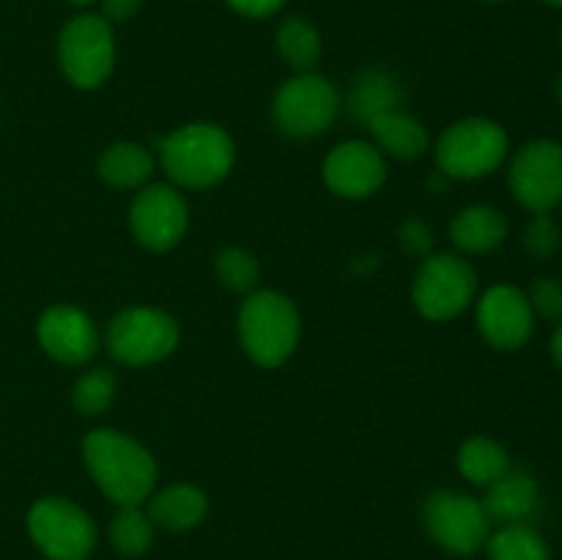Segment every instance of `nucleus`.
Wrapping results in <instances>:
<instances>
[{
    "mask_svg": "<svg viewBox=\"0 0 562 560\" xmlns=\"http://www.w3.org/2000/svg\"><path fill=\"white\" fill-rule=\"evenodd\" d=\"M459 470L475 486H492L510 470V456L497 439L470 437L459 450Z\"/></svg>",
    "mask_w": 562,
    "mask_h": 560,
    "instance_id": "21",
    "label": "nucleus"
},
{
    "mask_svg": "<svg viewBox=\"0 0 562 560\" xmlns=\"http://www.w3.org/2000/svg\"><path fill=\"white\" fill-rule=\"evenodd\" d=\"M510 192L532 214L552 212L562 203V146L554 141H532L510 163Z\"/></svg>",
    "mask_w": 562,
    "mask_h": 560,
    "instance_id": "11",
    "label": "nucleus"
},
{
    "mask_svg": "<svg viewBox=\"0 0 562 560\" xmlns=\"http://www.w3.org/2000/svg\"><path fill=\"white\" fill-rule=\"evenodd\" d=\"M179 324L159 307H126L108 327V349L124 366H151L179 346Z\"/></svg>",
    "mask_w": 562,
    "mask_h": 560,
    "instance_id": "6",
    "label": "nucleus"
},
{
    "mask_svg": "<svg viewBox=\"0 0 562 560\" xmlns=\"http://www.w3.org/2000/svg\"><path fill=\"white\" fill-rule=\"evenodd\" d=\"M239 340L256 366H283L300 344V311L280 291H252L241 302Z\"/></svg>",
    "mask_w": 562,
    "mask_h": 560,
    "instance_id": "3",
    "label": "nucleus"
},
{
    "mask_svg": "<svg viewBox=\"0 0 562 560\" xmlns=\"http://www.w3.org/2000/svg\"><path fill=\"white\" fill-rule=\"evenodd\" d=\"M285 0H228V5L234 11L245 16H269L283 5Z\"/></svg>",
    "mask_w": 562,
    "mask_h": 560,
    "instance_id": "30",
    "label": "nucleus"
},
{
    "mask_svg": "<svg viewBox=\"0 0 562 560\" xmlns=\"http://www.w3.org/2000/svg\"><path fill=\"white\" fill-rule=\"evenodd\" d=\"M58 60L66 80L91 91L110 77L115 64V42L110 22L97 14L75 16L58 36Z\"/></svg>",
    "mask_w": 562,
    "mask_h": 560,
    "instance_id": "7",
    "label": "nucleus"
},
{
    "mask_svg": "<svg viewBox=\"0 0 562 560\" xmlns=\"http://www.w3.org/2000/svg\"><path fill=\"white\" fill-rule=\"evenodd\" d=\"M508 236V223H505L503 214L492 206H467L450 223V239L459 247L461 253H472V256H481V253L497 250L499 245Z\"/></svg>",
    "mask_w": 562,
    "mask_h": 560,
    "instance_id": "18",
    "label": "nucleus"
},
{
    "mask_svg": "<svg viewBox=\"0 0 562 560\" xmlns=\"http://www.w3.org/2000/svg\"><path fill=\"white\" fill-rule=\"evenodd\" d=\"M82 461L104 497L121 508L146 503L157 483L154 456L119 428H93L82 439Z\"/></svg>",
    "mask_w": 562,
    "mask_h": 560,
    "instance_id": "1",
    "label": "nucleus"
},
{
    "mask_svg": "<svg viewBox=\"0 0 562 560\" xmlns=\"http://www.w3.org/2000/svg\"><path fill=\"white\" fill-rule=\"evenodd\" d=\"M486 489L488 492L483 497V508H486L488 519L503 522V525L525 522L536 511L538 497H541L536 478L521 470H508L499 481H494Z\"/></svg>",
    "mask_w": 562,
    "mask_h": 560,
    "instance_id": "16",
    "label": "nucleus"
},
{
    "mask_svg": "<svg viewBox=\"0 0 562 560\" xmlns=\"http://www.w3.org/2000/svg\"><path fill=\"white\" fill-rule=\"evenodd\" d=\"M27 533L49 560H88L97 547V525L66 497H44L27 514Z\"/></svg>",
    "mask_w": 562,
    "mask_h": 560,
    "instance_id": "8",
    "label": "nucleus"
},
{
    "mask_svg": "<svg viewBox=\"0 0 562 560\" xmlns=\"http://www.w3.org/2000/svg\"><path fill=\"white\" fill-rule=\"evenodd\" d=\"M190 223L184 195L170 184H146L135 195L130 209V225L135 239L146 250L162 253L181 242Z\"/></svg>",
    "mask_w": 562,
    "mask_h": 560,
    "instance_id": "12",
    "label": "nucleus"
},
{
    "mask_svg": "<svg viewBox=\"0 0 562 560\" xmlns=\"http://www.w3.org/2000/svg\"><path fill=\"white\" fill-rule=\"evenodd\" d=\"M143 0H102L104 20H130V16L137 14Z\"/></svg>",
    "mask_w": 562,
    "mask_h": 560,
    "instance_id": "31",
    "label": "nucleus"
},
{
    "mask_svg": "<svg viewBox=\"0 0 562 560\" xmlns=\"http://www.w3.org/2000/svg\"><path fill=\"white\" fill-rule=\"evenodd\" d=\"M508 157V135L497 121L464 119L442 132L437 165L445 176L475 181L492 176Z\"/></svg>",
    "mask_w": 562,
    "mask_h": 560,
    "instance_id": "4",
    "label": "nucleus"
},
{
    "mask_svg": "<svg viewBox=\"0 0 562 560\" xmlns=\"http://www.w3.org/2000/svg\"><path fill=\"white\" fill-rule=\"evenodd\" d=\"M236 146L228 132L217 124H187L159 143V163L176 187L203 190L231 173Z\"/></svg>",
    "mask_w": 562,
    "mask_h": 560,
    "instance_id": "2",
    "label": "nucleus"
},
{
    "mask_svg": "<svg viewBox=\"0 0 562 560\" xmlns=\"http://www.w3.org/2000/svg\"><path fill=\"white\" fill-rule=\"evenodd\" d=\"M536 327V313L521 289L508 283L492 285L477 302V329L488 346L499 351H514L530 340Z\"/></svg>",
    "mask_w": 562,
    "mask_h": 560,
    "instance_id": "13",
    "label": "nucleus"
},
{
    "mask_svg": "<svg viewBox=\"0 0 562 560\" xmlns=\"http://www.w3.org/2000/svg\"><path fill=\"white\" fill-rule=\"evenodd\" d=\"M69 3H75V5H88V3H93V0H69Z\"/></svg>",
    "mask_w": 562,
    "mask_h": 560,
    "instance_id": "35",
    "label": "nucleus"
},
{
    "mask_svg": "<svg viewBox=\"0 0 562 560\" xmlns=\"http://www.w3.org/2000/svg\"><path fill=\"white\" fill-rule=\"evenodd\" d=\"M488 558L492 560H549V547L525 522L499 527L488 536Z\"/></svg>",
    "mask_w": 562,
    "mask_h": 560,
    "instance_id": "23",
    "label": "nucleus"
},
{
    "mask_svg": "<svg viewBox=\"0 0 562 560\" xmlns=\"http://www.w3.org/2000/svg\"><path fill=\"white\" fill-rule=\"evenodd\" d=\"M340 110V93L318 75H296L280 86L272 102V119L291 137H316L333 126Z\"/></svg>",
    "mask_w": 562,
    "mask_h": 560,
    "instance_id": "9",
    "label": "nucleus"
},
{
    "mask_svg": "<svg viewBox=\"0 0 562 560\" xmlns=\"http://www.w3.org/2000/svg\"><path fill=\"white\" fill-rule=\"evenodd\" d=\"M475 291L477 275L467 258L456 253H434L417 269L412 302L431 322H448L470 307Z\"/></svg>",
    "mask_w": 562,
    "mask_h": 560,
    "instance_id": "5",
    "label": "nucleus"
},
{
    "mask_svg": "<svg viewBox=\"0 0 562 560\" xmlns=\"http://www.w3.org/2000/svg\"><path fill=\"white\" fill-rule=\"evenodd\" d=\"M483 3H503V0H483Z\"/></svg>",
    "mask_w": 562,
    "mask_h": 560,
    "instance_id": "37",
    "label": "nucleus"
},
{
    "mask_svg": "<svg viewBox=\"0 0 562 560\" xmlns=\"http://www.w3.org/2000/svg\"><path fill=\"white\" fill-rule=\"evenodd\" d=\"M206 511L209 500L201 489L192 486V483H176V486L162 489L151 500L148 519L165 530H190V527L201 525Z\"/></svg>",
    "mask_w": 562,
    "mask_h": 560,
    "instance_id": "20",
    "label": "nucleus"
},
{
    "mask_svg": "<svg viewBox=\"0 0 562 560\" xmlns=\"http://www.w3.org/2000/svg\"><path fill=\"white\" fill-rule=\"evenodd\" d=\"M387 181L382 152L366 141H346L324 159V184L340 198H368Z\"/></svg>",
    "mask_w": 562,
    "mask_h": 560,
    "instance_id": "15",
    "label": "nucleus"
},
{
    "mask_svg": "<svg viewBox=\"0 0 562 560\" xmlns=\"http://www.w3.org/2000/svg\"><path fill=\"white\" fill-rule=\"evenodd\" d=\"M99 179L115 190H140L154 173V157L140 143H113L99 157Z\"/></svg>",
    "mask_w": 562,
    "mask_h": 560,
    "instance_id": "19",
    "label": "nucleus"
},
{
    "mask_svg": "<svg viewBox=\"0 0 562 560\" xmlns=\"http://www.w3.org/2000/svg\"><path fill=\"white\" fill-rule=\"evenodd\" d=\"M376 141L379 152L390 154L395 159H420L428 152V132L412 115L401 110H384L366 121Z\"/></svg>",
    "mask_w": 562,
    "mask_h": 560,
    "instance_id": "17",
    "label": "nucleus"
},
{
    "mask_svg": "<svg viewBox=\"0 0 562 560\" xmlns=\"http://www.w3.org/2000/svg\"><path fill=\"white\" fill-rule=\"evenodd\" d=\"M278 53L300 75H311L322 58V36L305 20H285L278 31Z\"/></svg>",
    "mask_w": 562,
    "mask_h": 560,
    "instance_id": "22",
    "label": "nucleus"
},
{
    "mask_svg": "<svg viewBox=\"0 0 562 560\" xmlns=\"http://www.w3.org/2000/svg\"><path fill=\"white\" fill-rule=\"evenodd\" d=\"M547 3H552V5H562V0H547Z\"/></svg>",
    "mask_w": 562,
    "mask_h": 560,
    "instance_id": "36",
    "label": "nucleus"
},
{
    "mask_svg": "<svg viewBox=\"0 0 562 560\" xmlns=\"http://www.w3.org/2000/svg\"><path fill=\"white\" fill-rule=\"evenodd\" d=\"M525 247L536 258H552L560 247V228L549 212L536 214L525 228Z\"/></svg>",
    "mask_w": 562,
    "mask_h": 560,
    "instance_id": "28",
    "label": "nucleus"
},
{
    "mask_svg": "<svg viewBox=\"0 0 562 560\" xmlns=\"http://www.w3.org/2000/svg\"><path fill=\"white\" fill-rule=\"evenodd\" d=\"M110 541L121 555H143L154 541V522L143 514L140 505H126L110 525Z\"/></svg>",
    "mask_w": 562,
    "mask_h": 560,
    "instance_id": "24",
    "label": "nucleus"
},
{
    "mask_svg": "<svg viewBox=\"0 0 562 560\" xmlns=\"http://www.w3.org/2000/svg\"><path fill=\"white\" fill-rule=\"evenodd\" d=\"M115 399V377L110 368H91L82 373L71 390V404L80 415L97 417L113 404Z\"/></svg>",
    "mask_w": 562,
    "mask_h": 560,
    "instance_id": "27",
    "label": "nucleus"
},
{
    "mask_svg": "<svg viewBox=\"0 0 562 560\" xmlns=\"http://www.w3.org/2000/svg\"><path fill=\"white\" fill-rule=\"evenodd\" d=\"M527 300H530L532 313L549 322H562V283L558 278H538Z\"/></svg>",
    "mask_w": 562,
    "mask_h": 560,
    "instance_id": "29",
    "label": "nucleus"
},
{
    "mask_svg": "<svg viewBox=\"0 0 562 560\" xmlns=\"http://www.w3.org/2000/svg\"><path fill=\"white\" fill-rule=\"evenodd\" d=\"M214 269H217V278L225 289L239 291V294H252L261 278V267H258V258L252 256L245 247H223L214 258Z\"/></svg>",
    "mask_w": 562,
    "mask_h": 560,
    "instance_id": "26",
    "label": "nucleus"
},
{
    "mask_svg": "<svg viewBox=\"0 0 562 560\" xmlns=\"http://www.w3.org/2000/svg\"><path fill=\"white\" fill-rule=\"evenodd\" d=\"M549 349H552L554 362H558V366L562 368V322L558 324V329H554V335H552V346H549Z\"/></svg>",
    "mask_w": 562,
    "mask_h": 560,
    "instance_id": "33",
    "label": "nucleus"
},
{
    "mask_svg": "<svg viewBox=\"0 0 562 560\" xmlns=\"http://www.w3.org/2000/svg\"><path fill=\"white\" fill-rule=\"evenodd\" d=\"M398 86H395L387 75H379V71L360 77L355 91H351V110H355L362 121L373 119V115L384 113V110H398Z\"/></svg>",
    "mask_w": 562,
    "mask_h": 560,
    "instance_id": "25",
    "label": "nucleus"
},
{
    "mask_svg": "<svg viewBox=\"0 0 562 560\" xmlns=\"http://www.w3.org/2000/svg\"><path fill=\"white\" fill-rule=\"evenodd\" d=\"M426 527L434 541L453 555H472L488 541V519L481 500L439 489L426 500Z\"/></svg>",
    "mask_w": 562,
    "mask_h": 560,
    "instance_id": "10",
    "label": "nucleus"
},
{
    "mask_svg": "<svg viewBox=\"0 0 562 560\" xmlns=\"http://www.w3.org/2000/svg\"><path fill=\"white\" fill-rule=\"evenodd\" d=\"M36 338L42 349L64 366H86L99 351V329L86 311L75 305H53L38 316Z\"/></svg>",
    "mask_w": 562,
    "mask_h": 560,
    "instance_id": "14",
    "label": "nucleus"
},
{
    "mask_svg": "<svg viewBox=\"0 0 562 560\" xmlns=\"http://www.w3.org/2000/svg\"><path fill=\"white\" fill-rule=\"evenodd\" d=\"M558 102H560V108H562V71H560V77H558Z\"/></svg>",
    "mask_w": 562,
    "mask_h": 560,
    "instance_id": "34",
    "label": "nucleus"
},
{
    "mask_svg": "<svg viewBox=\"0 0 562 560\" xmlns=\"http://www.w3.org/2000/svg\"><path fill=\"white\" fill-rule=\"evenodd\" d=\"M401 239H404L406 250L423 253L428 247V231L423 228V223L412 220V223H406V228H404V234H401Z\"/></svg>",
    "mask_w": 562,
    "mask_h": 560,
    "instance_id": "32",
    "label": "nucleus"
}]
</instances>
